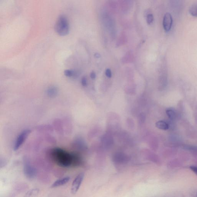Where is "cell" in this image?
<instances>
[{"label": "cell", "instance_id": "cell-7", "mask_svg": "<svg viewBox=\"0 0 197 197\" xmlns=\"http://www.w3.org/2000/svg\"><path fill=\"white\" fill-rule=\"evenodd\" d=\"M156 127L163 130H167L169 128L168 123L163 121H159L156 123Z\"/></svg>", "mask_w": 197, "mask_h": 197}, {"label": "cell", "instance_id": "cell-18", "mask_svg": "<svg viewBox=\"0 0 197 197\" xmlns=\"http://www.w3.org/2000/svg\"><path fill=\"white\" fill-rule=\"evenodd\" d=\"M94 56L95 57L97 58H99V57H100L101 55L98 53H96L94 54Z\"/></svg>", "mask_w": 197, "mask_h": 197}, {"label": "cell", "instance_id": "cell-2", "mask_svg": "<svg viewBox=\"0 0 197 197\" xmlns=\"http://www.w3.org/2000/svg\"><path fill=\"white\" fill-rule=\"evenodd\" d=\"M54 29L57 33L60 36H65L68 34L69 26L67 18L65 16L61 15L59 16L55 22Z\"/></svg>", "mask_w": 197, "mask_h": 197}, {"label": "cell", "instance_id": "cell-10", "mask_svg": "<svg viewBox=\"0 0 197 197\" xmlns=\"http://www.w3.org/2000/svg\"><path fill=\"white\" fill-rule=\"evenodd\" d=\"M39 191V190L37 188L29 190L27 192L24 197H31L36 196L38 194Z\"/></svg>", "mask_w": 197, "mask_h": 197}, {"label": "cell", "instance_id": "cell-1", "mask_svg": "<svg viewBox=\"0 0 197 197\" xmlns=\"http://www.w3.org/2000/svg\"><path fill=\"white\" fill-rule=\"evenodd\" d=\"M51 155L58 164L63 166H69L72 163L78 162L79 161L77 155L69 153L60 148L53 149L51 152Z\"/></svg>", "mask_w": 197, "mask_h": 197}, {"label": "cell", "instance_id": "cell-15", "mask_svg": "<svg viewBox=\"0 0 197 197\" xmlns=\"http://www.w3.org/2000/svg\"><path fill=\"white\" fill-rule=\"evenodd\" d=\"M81 83L84 86H85L87 84V79L85 77H83L81 80Z\"/></svg>", "mask_w": 197, "mask_h": 197}, {"label": "cell", "instance_id": "cell-16", "mask_svg": "<svg viewBox=\"0 0 197 197\" xmlns=\"http://www.w3.org/2000/svg\"><path fill=\"white\" fill-rule=\"evenodd\" d=\"M190 168L192 171L194 172L197 175V166H191L190 167Z\"/></svg>", "mask_w": 197, "mask_h": 197}, {"label": "cell", "instance_id": "cell-17", "mask_svg": "<svg viewBox=\"0 0 197 197\" xmlns=\"http://www.w3.org/2000/svg\"><path fill=\"white\" fill-rule=\"evenodd\" d=\"M90 77L91 79H93V80H94V79H95V78H96V74L94 71H92V72H91V73H90Z\"/></svg>", "mask_w": 197, "mask_h": 197}, {"label": "cell", "instance_id": "cell-8", "mask_svg": "<svg viewBox=\"0 0 197 197\" xmlns=\"http://www.w3.org/2000/svg\"><path fill=\"white\" fill-rule=\"evenodd\" d=\"M189 12L191 16L197 17V3L191 5L189 9Z\"/></svg>", "mask_w": 197, "mask_h": 197}, {"label": "cell", "instance_id": "cell-4", "mask_svg": "<svg viewBox=\"0 0 197 197\" xmlns=\"http://www.w3.org/2000/svg\"><path fill=\"white\" fill-rule=\"evenodd\" d=\"M84 177V173H80L75 179L71 186V192L73 194H75L78 192L81 186Z\"/></svg>", "mask_w": 197, "mask_h": 197}, {"label": "cell", "instance_id": "cell-13", "mask_svg": "<svg viewBox=\"0 0 197 197\" xmlns=\"http://www.w3.org/2000/svg\"><path fill=\"white\" fill-rule=\"evenodd\" d=\"M147 22L148 24H150L153 21L154 17L152 14H149L147 16Z\"/></svg>", "mask_w": 197, "mask_h": 197}, {"label": "cell", "instance_id": "cell-6", "mask_svg": "<svg viewBox=\"0 0 197 197\" xmlns=\"http://www.w3.org/2000/svg\"><path fill=\"white\" fill-rule=\"evenodd\" d=\"M70 177H69L67 176L63 178H61L60 179L57 180L55 181L53 184H52L51 187L54 188L58 187L65 185L67 184L70 181Z\"/></svg>", "mask_w": 197, "mask_h": 197}, {"label": "cell", "instance_id": "cell-5", "mask_svg": "<svg viewBox=\"0 0 197 197\" xmlns=\"http://www.w3.org/2000/svg\"><path fill=\"white\" fill-rule=\"evenodd\" d=\"M173 19L171 15L169 13H165L163 20V26L166 32H168L171 29Z\"/></svg>", "mask_w": 197, "mask_h": 197}, {"label": "cell", "instance_id": "cell-9", "mask_svg": "<svg viewBox=\"0 0 197 197\" xmlns=\"http://www.w3.org/2000/svg\"><path fill=\"white\" fill-rule=\"evenodd\" d=\"M166 114H167V116H168V117L170 119L174 120H175V119L176 118V113L174 110L169 109H167L166 111Z\"/></svg>", "mask_w": 197, "mask_h": 197}, {"label": "cell", "instance_id": "cell-3", "mask_svg": "<svg viewBox=\"0 0 197 197\" xmlns=\"http://www.w3.org/2000/svg\"><path fill=\"white\" fill-rule=\"evenodd\" d=\"M31 131L29 130H26L21 132L18 136L15 142L13 149L14 150H18L21 145L23 144L25 141L30 134Z\"/></svg>", "mask_w": 197, "mask_h": 197}, {"label": "cell", "instance_id": "cell-14", "mask_svg": "<svg viewBox=\"0 0 197 197\" xmlns=\"http://www.w3.org/2000/svg\"><path fill=\"white\" fill-rule=\"evenodd\" d=\"M105 74H106V76L108 77L109 78H111V77H112V72L110 69H107L106 70Z\"/></svg>", "mask_w": 197, "mask_h": 197}, {"label": "cell", "instance_id": "cell-11", "mask_svg": "<svg viewBox=\"0 0 197 197\" xmlns=\"http://www.w3.org/2000/svg\"><path fill=\"white\" fill-rule=\"evenodd\" d=\"M57 90L56 88L54 87H51L48 89V94L49 96H54L57 93Z\"/></svg>", "mask_w": 197, "mask_h": 197}, {"label": "cell", "instance_id": "cell-12", "mask_svg": "<svg viewBox=\"0 0 197 197\" xmlns=\"http://www.w3.org/2000/svg\"><path fill=\"white\" fill-rule=\"evenodd\" d=\"M64 74L66 76L71 77L73 76L75 74L74 71H72V70L69 69H67L65 70L64 71Z\"/></svg>", "mask_w": 197, "mask_h": 197}]
</instances>
